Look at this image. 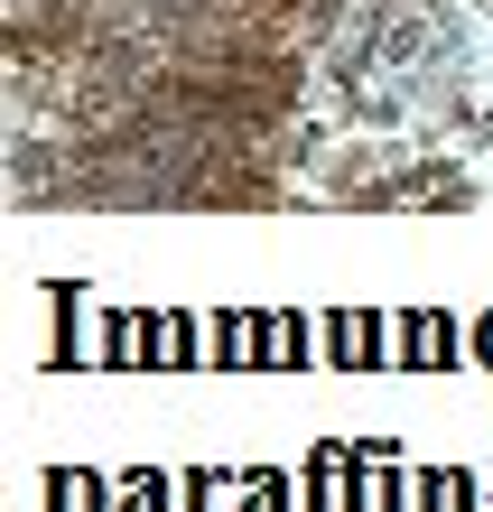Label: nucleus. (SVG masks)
Instances as JSON below:
<instances>
[{
	"label": "nucleus",
	"mask_w": 493,
	"mask_h": 512,
	"mask_svg": "<svg viewBox=\"0 0 493 512\" xmlns=\"http://www.w3.org/2000/svg\"><path fill=\"white\" fill-rule=\"evenodd\" d=\"M326 364H400V345H391V326L373 317V308H335L326 317Z\"/></svg>",
	"instance_id": "obj_1"
},
{
	"label": "nucleus",
	"mask_w": 493,
	"mask_h": 512,
	"mask_svg": "<svg viewBox=\"0 0 493 512\" xmlns=\"http://www.w3.org/2000/svg\"><path fill=\"white\" fill-rule=\"evenodd\" d=\"M466 354H475V345L456 336V317H438V308H419L410 326H400V364H419V373H428V364H466Z\"/></svg>",
	"instance_id": "obj_2"
},
{
	"label": "nucleus",
	"mask_w": 493,
	"mask_h": 512,
	"mask_svg": "<svg viewBox=\"0 0 493 512\" xmlns=\"http://www.w3.org/2000/svg\"><path fill=\"white\" fill-rule=\"evenodd\" d=\"M47 512H112V485L94 466H56L47 475Z\"/></svg>",
	"instance_id": "obj_3"
},
{
	"label": "nucleus",
	"mask_w": 493,
	"mask_h": 512,
	"mask_svg": "<svg viewBox=\"0 0 493 512\" xmlns=\"http://www.w3.org/2000/svg\"><path fill=\"white\" fill-rule=\"evenodd\" d=\"M261 364H317V326L307 317H270L261 326Z\"/></svg>",
	"instance_id": "obj_4"
},
{
	"label": "nucleus",
	"mask_w": 493,
	"mask_h": 512,
	"mask_svg": "<svg viewBox=\"0 0 493 512\" xmlns=\"http://www.w3.org/2000/svg\"><path fill=\"white\" fill-rule=\"evenodd\" d=\"M261 326H270V317H214L205 354H214V364H261Z\"/></svg>",
	"instance_id": "obj_5"
},
{
	"label": "nucleus",
	"mask_w": 493,
	"mask_h": 512,
	"mask_svg": "<svg viewBox=\"0 0 493 512\" xmlns=\"http://www.w3.org/2000/svg\"><path fill=\"white\" fill-rule=\"evenodd\" d=\"M140 364H196V317H149V354Z\"/></svg>",
	"instance_id": "obj_6"
},
{
	"label": "nucleus",
	"mask_w": 493,
	"mask_h": 512,
	"mask_svg": "<svg viewBox=\"0 0 493 512\" xmlns=\"http://www.w3.org/2000/svg\"><path fill=\"white\" fill-rule=\"evenodd\" d=\"M112 512H177V503H168V475H159V466H140L131 485L112 494Z\"/></svg>",
	"instance_id": "obj_7"
},
{
	"label": "nucleus",
	"mask_w": 493,
	"mask_h": 512,
	"mask_svg": "<svg viewBox=\"0 0 493 512\" xmlns=\"http://www.w3.org/2000/svg\"><path fill=\"white\" fill-rule=\"evenodd\" d=\"M419 512H475V485H466V475H428V485H419Z\"/></svg>",
	"instance_id": "obj_8"
},
{
	"label": "nucleus",
	"mask_w": 493,
	"mask_h": 512,
	"mask_svg": "<svg viewBox=\"0 0 493 512\" xmlns=\"http://www.w3.org/2000/svg\"><path fill=\"white\" fill-rule=\"evenodd\" d=\"M242 512H298V503H289V485H280V475H261V485H252V503H242Z\"/></svg>",
	"instance_id": "obj_9"
},
{
	"label": "nucleus",
	"mask_w": 493,
	"mask_h": 512,
	"mask_svg": "<svg viewBox=\"0 0 493 512\" xmlns=\"http://www.w3.org/2000/svg\"><path fill=\"white\" fill-rule=\"evenodd\" d=\"M475 364H493V317H484V326H475Z\"/></svg>",
	"instance_id": "obj_10"
}]
</instances>
